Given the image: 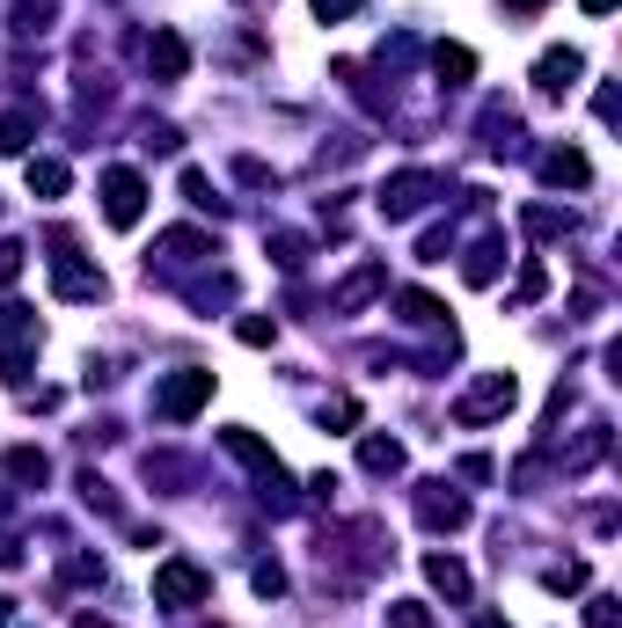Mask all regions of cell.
<instances>
[{
	"label": "cell",
	"instance_id": "cell-1",
	"mask_svg": "<svg viewBox=\"0 0 622 628\" xmlns=\"http://www.w3.org/2000/svg\"><path fill=\"white\" fill-rule=\"evenodd\" d=\"M205 402H213V373H205V366H183V373H169V381L154 387V417L161 424H191Z\"/></svg>",
	"mask_w": 622,
	"mask_h": 628
},
{
	"label": "cell",
	"instance_id": "cell-23",
	"mask_svg": "<svg viewBox=\"0 0 622 628\" xmlns=\"http://www.w3.org/2000/svg\"><path fill=\"white\" fill-rule=\"evenodd\" d=\"M528 227H534V234H571V227H579V220H571V212H550V205H534V212H528Z\"/></svg>",
	"mask_w": 622,
	"mask_h": 628
},
{
	"label": "cell",
	"instance_id": "cell-32",
	"mask_svg": "<svg viewBox=\"0 0 622 628\" xmlns=\"http://www.w3.org/2000/svg\"><path fill=\"white\" fill-rule=\"evenodd\" d=\"M579 8H586V16H615V0H579Z\"/></svg>",
	"mask_w": 622,
	"mask_h": 628
},
{
	"label": "cell",
	"instance_id": "cell-9",
	"mask_svg": "<svg viewBox=\"0 0 622 628\" xmlns=\"http://www.w3.org/2000/svg\"><path fill=\"white\" fill-rule=\"evenodd\" d=\"M418 511H425V526H469V497H454L447 483H425V497H418Z\"/></svg>",
	"mask_w": 622,
	"mask_h": 628
},
{
	"label": "cell",
	"instance_id": "cell-20",
	"mask_svg": "<svg viewBox=\"0 0 622 628\" xmlns=\"http://www.w3.org/2000/svg\"><path fill=\"white\" fill-rule=\"evenodd\" d=\"M8 475H16V483H44V454H30V446H16V454H8Z\"/></svg>",
	"mask_w": 622,
	"mask_h": 628
},
{
	"label": "cell",
	"instance_id": "cell-15",
	"mask_svg": "<svg viewBox=\"0 0 622 628\" xmlns=\"http://www.w3.org/2000/svg\"><path fill=\"white\" fill-rule=\"evenodd\" d=\"M425 577H432V585H440L447 599H469V570H462V563H454V556H425Z\"/></svg>",
	"mask_w": 622,
	"mask_h": 628
},
{
	"label": "cell",
	"instance_id": "cell-7",
	"mask_svg": "<svg viewBox=\"0 0 622 628\" xmlns=\"http://www.w3.org/2000/svg\"><path fill=\"white\" fill-rule=\"evenodd\" d=\"M52 293H59V300H103V271L59 256V263H52Z\"/></svg>",
	"mask_w": 622,
	"mask_h": 628
},
{
	"label": "cell",
	"instance_id": "cell-24",
	"mask_svg": "<svg viewBox=\"0 0 622 628\" xmlns=\"http://www.w3.org/2000/svg\"><path fill=\"white\" fill-rule=\"evenodd\" d=\"M271 256L285 263V271H301V256H308V242L301 234H271Z\"/></svg>",
	"mask_w": 622,
	"mask_h": 628
},
{
	"label": "cell",
	"instance_id": "cell-27",
	"mask_svg": "<svg viewBox=\"0 0 622 628\" xmlns=\"http://www.w3.org/2000/svg\"><path fill=\"white\" fill-rule=\"evenodd\" d=\"M67 577H73V585H103V563H96V556H73Z\"/></svg>",
	"mask_w": 622,
	"mask_h": 628
},
{
	"label": "cell",
	"instance_id": "cell-2",
	"mask_svg": "<svg viewBox=\"0 0 622 628\" xmlns=\"http://www.w3.org/2000/svg\"><path fill=\"white\" fill-rule=\"evenodd\" d=\"M513 402H520V381H513V373H483V381L454 402V424H491V417H505Z\"/></svg>",
	"mask_w": 622,
	"mask_h": 628
},
{
	"label": "cell",
	"instance_id": "cell-26",
	"mask_svg": "<svg viewBox=\"0 0 622 628\" xmlns=\"http://www.w3.org/2000/svg\"><path fill=\"white\" fill-rule=\"evenodd\" d=\"M22 278V242H0V285Z\"/></svg>",
	"mask_w": 622,
	"mask_h": 628
},
{
	"label": "cell",
	"instance_id": "cell-28",
	"mask_svg": "<svg viewBox=\"0 0 622 628\" xmlns=\"http://www.w3.org/2000/svg\"><path fill=\"white\" fill-rule=\"evenodd\" d=\"M322 22H344V16H359V0H308Z\"/></svg>",
	"mask_w": 622,
	"mask_h": 628
},
{
	"label": "cell",
	"instance_id": "cell-5",
	"mask_svg": "<svg viewBox=\"0 0 622 628\" xmlns=\"http://www.w3.org/2000/svg\"><path fill=\"white\" fill-rule=\"evenodd\" d=\"M425 197H432V175L425 169L389 175V183H381V220H410V212H425Z\"/></svg>",
	"mask_w": 622,
	"mask_h": 628
},
{
	"label": "cell",
	"instance_id": "cell-34",
	"mask_svg": "<svg viewBox=\"0 0 622 628\" xmlns=\"http://www.w3.org/2000/svg\"><path fill=\"white\" fill-rule=\"evenodd\" d=\"M73 628H118V621H96V614H81V621H73Z\"/></svg>",
	"mask_w": 622,
	"mask_h": 628
},
{
	"label": "cell",
	"instance_id": "cell-29",
	"mask_svg": "<svg viewBox=\"0 0 622 628\" xmlns=\"http://www.w3.org/2000/svg\"><path fill=\"white\" fill-rule=\"evenodd\" d=\"M322 424H359V402H352V395H338L330 409H322Z\"/></svg>",
	"mask_w": 622,
	"mask_h": 628
},
{
	"label": "cell",
	"instance_id": "cell-11",
	"mask_svg": "<svg viewBox=\"0 0 622 628\" xmlns=\"http://www.w3.org/2000/svg\"><path fill=\"white\" fill-rule=\"evenodd\" d=\"M542 183H571V191H586L593 161L579 154V146H556V154H542Z\"/></svg>",
	"mask_w": 622,
	"mask_h": 628
},
{
	"label": "cell",
	"instance_id": "cell-30",
	"mask_svg": "<svg viewBox=\"0 0 622 628\" xmlns=\"http://www.w3.org/2000/svg\"><path fill=\"white\" fill-rule=\"evenodd\" d=\"M389 621H395V628H432L425 607H410V599H403V607H389Z\"/></svg>",
	"mask_w": 622,
	"mask_h": 628
},
{
	"label": "cell",
	"instance_id": "cell-19",
	"mask_svg": "<svg viewBox=\"0 0 622 628\" xmlns=\"http://www.w3.org/2000/svg\"><path fill=\"white\" fill-rule=\"evenodd\" d=\"M550 293V271L542 263H520V285H513V307H528V300H542Z\"/></svg>",
	"mask_w": 622,
	"mask_h": 628
},
{
	"label": "cell",
	"instance_id": "cell-31",
	"mask_svg": "<svg viewBox=\"0 0 622 628\" xmlns=\"http://www.w3.org/2000/svg\"><path fill=\"white\" fill-rule=\"evenodd\" d=\"M586 621H593V628H615V621H622V614H615V599H593V614H586Z\"/></svg>",
	"mask_w": 622,
	"mask_h": 628
},
{
	"label": "cell",
	"instance_id": "cell-3",
	"mask_svg": "<svg viewBox=\"0 0 622 628\" xmlns=\"http://www.w3.org/2000/svg\"><path fill=\"white\" fill-rule=\"evenodd\" d=\"M205 592H213V577L198 570V563H183V556H169L154 570V607H198Z\"/></svg>",
	"mask_w": 622,
	"mask_h": 628
},
{
	"label": "cell",
	"instance_id": "cell-22",
	"mask_svg": "<svg viewBox=\"0 0 622 628\" xmlns=\"http://www.w3.org/2000/svg\"><path fill=\"white\" fill-rule=\"evenodd\" d=\"M542 585H550V592H586V563H556Z\"/></svg>",
	"mask_w": 622,
	"mask_h": 628
},
{
	"label": "cell",
	"instance_id": "cell-17",
	"mask_svg": "<svg viewBox=\"0 0 622 628\" xmlns=\"http://www.w3.org/2000/svg\"><path fill=\"white\" fill-rule=\"evenodd\" d=\"M30 191L37 197H67V161H30Z\"/></svg>",
	"mask_w": 622,
	"mask_h": 628
},
{
	"label": "cell",
	"instance_id": "cell-10",
	"mask_svg": "<svg viewBox=\"0 0 622 628\" xmlns=\"http://www.w3.org/2000/svg\"><path fill=\"white\" fill-rule=\"evenodd\" d=\"M381 285H389V271H381V263H359L352 278H344L338 293H330V307H338V314H352V307H367V300L381 293Z\"/></svg>",
	"mask_w": 622,
	"mask_h": 628
},
{
	"label": "cell",
	"instance_id": "cell-36",
	"mask_svg": "<svg viewBox=\"0 0 622 628\" xmlns=\"http://www.w3.org/2000/svg\"><path fill=\"white\" fill-rule=\"evenodd\" d=\"M483 628H505V621H483Z\"/></svg>",
	"mask_w": 622,
	"mask_h": 628
},
{
	"label": "cell",
	"instance_id": "cell-13",
	"mask_svg": "<svg viewBox=\"0 0 622 628\" xmlns=\"http://www.w3.org/2000/svg\"><path fill=\"white\" fill-rule=\"evenodd\" d=\"M359 460H367V475H395V468H403V438L367 432V438H359Z\"/></svg>",
	"mask_w": 622,
	"mask_h": 628
},
{
	"label": "cell",
	"instance_id": "cell-4",
	"mask_svg": "<svg viewBox=\"0 0 622 628\" xmlns=\"http://www.w3.org/2000/svg\"><path fill=\"white\" fill-rule=\"evenodd\" d=\"M140 212H147L140 169H110L103 175V220H110V227H140Z\"/></svg>",
	"mask_w": 622,
	"mask_h": 628
},
{
	"label": "cell",
	"instance_id": "cell-16",
	"mask_svg": "<svg viewBox=\"0 0 622 628\" xmlns=\"http://www.w3.org/2000/svg\"><path fill=\"white\" fill-rule=\"evenodd\" d=\"M30 132H37V110H8V118H0V154H22Z\"/></svg>",
	"mask_w": 622,
	"mask_h": 628
},
{
	"label": "cell",
	"instance_id": "cell-14",
	"mask_svg": "<svg viewBox=\"0 0 622 628\" xmlns=\"http://www.w3.org/2000/svg\"><path fill=\"white\" fill-rule=\"evenodd\" d=\"M432 67H440L447 88H462L469 73H476V52H469V44H440V52H432Z\"/></svg>",
	"mask_w": 622,
	"mask_h": 628
},
{
	"label": "cell",
	"instance_id": "cell-35",
	"mask_svg": "<svg viewBox=\"0 0 622 628\" xmlns=\"http://www.w3.org/2000/svg\"><path fill=\"white\" fill-rule=\"evenodd\" d=\"M8 621H16V599H0V628H8Z\"/></svg>",
	"mask_w": 622,
	"mask_h": 628
},
{
	"label": "cell",
	"instance_id": "cell-21",
	"mask_svg": "<svg viewBox=\"0 0 622 628\" xmlns=\"http://www.w3.org/2000/svg\"><path fill=\"white\" fill-rule=\"evenodd\" d=\"M234 336H242L249 351H264L271 336H279V322H264V314H242V322H234Z\"/></svg>",
	"mask_w": 622,
	"mask_h": 628
},
{
	"label": "cell",
	"instance_id": "cell-12",
	"mask_svg": "<svg viewBox=\"0 0 622 628\" xmlns=\"http://www.w3.org/2000/svg\"><path fill=\"white\" fill-rule=\"evenodd\" d=\"M228 454H234V460H249V468L264 475V483H285V468H279V454H271L264 438H249V432H228Z\"/></svg>",
	"mask_w": 622,
	"mask_h": 628
},
{
	"label": "cell",
	"instance_id": "cell-6",
	"mask_svg": "<svg viewBox=\"0 0 622 628\" xmlns=\"http://www.w3.org/2000/svg\"><path fill=\"white\" fill-rule=\"evenodd\" d=\"M579 73H586V59L571 52V44H556V52H542V67H534V88H542V95H564Z\"/></svg>",
	"mask_w": 622,
	"mask_h": 628
},
{
	"label": "cell",
	"instance_id": "cell-8",
	"mask_svg": "<svg viewBox=\"0 0 622 628\" xmlns=\"http://www.w3.org/2000/svg\"><path fill=\"white\" fill-rule=\"evenodd\" d=\"M147 67L161 73V81H183L191 73V44H183L177 30H161V37H147Z\"/></svg>",
	"mask_w": 622,
	"mask_h": 628
},
{
	"label": "cell",
	"instance_id": "cell-33",
	"mask_svg": "<svg viewBox=\"0 0 622 628\" xmlns=\"http://www.w3.org/2000/svg\"><path fill=\"white\" fill-rule=\"evenodd\" d=\"M505 8H513V16H534V8H550V0H505Z\"/></svg>",
	"mask_w": 622,
	"mask_h": 628
},
{
	"label": "cell",
	"instance_id": "cell-25",
	"mask_svg": "<svg viewBox=\"0 0 622 628\" xmlns=\"http://www.w3.org/2000/svg\"><path fill=\"white\" fill-rule=\"evenodd\" d=\"M249 585H257L264 599H279L285 592V570H279V563H257V577H249Z\"/></svg>",
	"mask_w": 622,
	"mask_h": 628
},
{
	"label": "cell",
	"instance_id": "cell-18",
	"mask_svg": "<svg viewBox=\"0 0 622 628\" xmlns=\"http://www.w3.org/2000/svg\"><path fill=\"white\" fill-rule=\"evenodd\" d=\"M395 307H403V322H418V330H440V322H447V314H440V300H432V293H403Z\"/></svg>",
	"mask_w": 622,
	"mask_h": 628
}]
</instances>
